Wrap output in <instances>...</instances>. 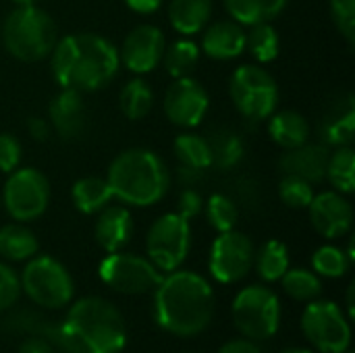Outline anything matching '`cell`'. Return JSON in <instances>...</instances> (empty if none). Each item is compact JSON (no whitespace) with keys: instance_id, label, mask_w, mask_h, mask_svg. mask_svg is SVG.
Returning a JSON list of instances; mask_svg holds the SVG:
<instances>
[{"instance_id":"30","label":"cell","mask_w":355,"mask_h":353,"mask_svg":"<svg viewBox=\"0 0 355 353\" xmlns=\"http://www.w3.org/2000/svg\"><path fill=\"white\" fill-rule=\"evenodd\" d=\"M119 104H121L123 114L129 121H139L150 114L154 106V92L148 81H144L141 77H135L127 81L125 87L121 89Z\"/></svg>"},{"instance_id":"9","label":"cell","mask_w":355,"mask_h":353,"mask_svg":"<svg viewBox=\"0 0 355 353\" xmlns=\"http://www.w3.org/2000/svg\"><path fill=\"white\" fill-rule=\"evenodd\" d=\"M0 202L10 218L17 223H31L40 218L50 204V183L37 169H15L8 173Z\"/></svg>"},{"instance_id":"3","label":"cell","mask_w":355,"mask_h":353,"mask_svg":"<svg viewBox=\"0 0 355 353\" xmlns=\"http://www.w3.org/2000/svg\"><path fill=\"white\" fill-rule=\"evenodd\" d=\"M56 337L67 353H121L127 343V327L114 304L89 295L69 308Z\"/></svg>"},{"instance_id":"6","label":"cell","mask_w":355,"mask_h":353,"mask_svg":"<svg viewBox=\"0 0 355 353\" xmlns=\"http://www.w3.org/2000/svg\"><path fill=\"white\" fill-rule=\"evenodd\" d=\"M21 279V291L40 308L60 310L71 304L75 285L69 270L50 256H33L27 260Z\"/></svg>"},{"instance_id":"38","label":"cell","mask_w":355,"mask_h":353,"mask_svg":"<svg viewBox=\"0 0 355 353\" xmlns=\"http://www.w3.org/2000/svg\"><path fill=\"white\" fill-rule=\"evenodd\" d=\"M331 17L349 46L355 42V0H331Z\"/></svg>"},{"instance_id":"40","label":"cell","mask_w":355,"mask_h":353,"mask_svg":"<svg viewBox=\"0 0 355 353\" xmlns=\"http://www.w3.org/2000/svg\"><path fill=\"white\" fill-rule=\"evenodd\" d=\"M23 158V146L12 133H0V173H12Z\"/></svg>"},{"instance_id":"24","label":"cell","mask_w":355,"mask_h":353,"mask_svg":"<svg viewBox=\"0 0 355 353\" xmlns=\"http://www.w3.org/2000/svg\"><path fill=\"white\" fill-rule=\"evenodd\" d=\"M289 0H225V8L233 21L239 25L270 23L277 19Z\"/></svg>"},{"instance_id":"8","label":"cell","mask_w":355,"mask_h":353,"mask_svg":"<svg viewBox=\"0 0 355 353\" xmlns=\"http://www.w3.org/2000/svg\"><path fill=\"white\" fill-rule=\"evenodd\" d=\"M233 106L250 121H266L279 104L277 79L258 64H241L229 81Z\"/></svg>"},{"instance_id":"19","label":"cell","mask_w":355,"mask_h":353,"mask_svg":"<svg viewBox=\"0 0 355 353\" xmlns=\"http://www.w3.org/2000/svg\"><path fill=\"white\" fill-rule=\"evenodd\" d=\"M202 33V50L214 60H233L245 52V29L233 19L208 23Z\"/></svg>"},{"instance_id":"51","label":"cell","mask_w":355,"mask_h":353,"mask_svg":"<svg viewBox=\"0 0 355 353\" xmlns=\"http://www.w3.org/2000/svg\"><path fill=\"white\" fill-rule=\"evenodd\" d=\"M187 353H193V352H187Z\"/></svg>"},{"instance_id":"22","label":"cell","mask_w":355,"mask_h":353,"mask_svg":"<svg viewBox=\"0 0 355 353\" xmlns=\"http://www.w3.org/2000/svg\"><path fill=\"white\" fill-rule=\"evenodd\" d=\"M268 133L275 144L283 150L304 146L310 139V125L306 117L297 110H281L268 117Z\"/></svg>"},{"instance_id":"36","label":"cell","mask_w":355,"mask_h":353,"mask_svg":"<svg viewBox=\"0 0 355 353\" xmlns=\"http://www.w3.org/2000/svg\"><path fill=\"white\" fill-rule=\"evenodd\" d=\"M352 266V258L347 252H343L337 246H322L312 256V268L318 277L327 279H339L343 277Z\"/></svg>"},{"instance_id":"32","label":"cell","mask_w":355,"mask_h":353,"mask_svg":"<svg viewBox=\"0 0 355 353\" xmlns=\"http://www.w3.org/2000/svg\"><path fill=\"white\" fill-rule=\"evenodd\" d=\"M245 50L262 64L272 62L279 56L281 37L270 23L250 25V31H245Z\"/></svg>"},{"instance_id":"1","label":"cell","mask_w":355,"mask_h":353,"mask_svg":"<svg viewBox=\"0 0 355 353\" xmlns=\"http://www.w3.org/2000/svg\"><path fill=\"white\" fill-rule=\"evenodd\" d=\"M121 67L119 48L98 33H71L56 42L50 54L52 77L60 87L96 92L108 85Z\"/></svg>"},{"instance_id":"39","label":"cell","mask_w":355,"mask_h":353,"mask_svg":"<svg viewBox=\"0 0 355 353\" xmlns=\"http://www.w3.org/2000/svg\"><path fill=\"white\" fill-rule=\"evenodd\" d=\"M21 295L19 275L4 262H0V312L12 308Z\"/></svg>"},{"instance_id":"37","label":"cell","mask_w":355,"mask_h":353,"mask_svg":"<svg viewBox=\"0 0 355 353\" xmlns=\"http://www.w3.org/2000/svg\"><path fill=\"white\" fill-rule=\"evenodd\" d=\"M279 198L285 206L300 210V208L310 206L314 198V189H312V183L293 175H285L279 183Z\"/></svg>"},{"instance_id":"10","label":"cell","mask_w":355,"mask_h":353,"mask_svg":"<svg viewBox=\"0 0 355 353\" xmlns=\"http://www.w3.org/2000/svg\"><path fill=\"white\" fill-rule=\"evenodd\" d=\"M191 248V227L189 221L183 218L179 212H168L156 218L146 237V250L150 262L162 270L173 273L177 270Z\"/></svg>"},{"instance_id":"15","label":"cell","mask_w":355,"mask_h":353,"mask_svg":"<svg viewBox=\"0 0 355 353\" xmlns=\"http://www.w3.org/2000/svg\"><path fill=\"white\" fill-rule=\"evenodd\" d=\"M166 42L160 27L144 23L127 33L119 50V58L135 75H146L162 62Z\"/></svg>"},{"instance_id":"20","label":"cell","mask_w":355,"mask_h":353,"mask_svg":"<svg viewBox=\"0 0 355 353\" xmlns=\"http://www.w3.org/2000/svg\"><path fill=\"white\" fill-rule=\"evenodd\" d=\"M94 237L98 246L112 254L121 252L133 237V216L125 206H106L98 212L94 225Z\"/></svg>"},{"instance_id":"44","label":"cell","mask_w":355,"mask_h":353,"mask_svg":"<svg viewBox=\"0 0 355 353\" xmlns=\"http://www.w3.org/2000/svg\"><path fill=\"white\" fill-rule=\"evenodd\" d=\"M50 123L46 121V119H37V117H31L29 121H27V131H29V135L35 139V141H46L48 139V135H50Z\"/></svg>"},{"instance_id":"43","label":"cell","mask_w":355,"mask_h":353,"mask_svg":"<svg viewBox=\"0 0 355 353\" xmlns=\"http://www.w3.org/2000/svg\"><path fill=\"white\" fill-rule=\"evenodd\" d=\"M218 353H264L258 345L256 341H250V339H233L229 343H225Z\"/></svg>"},{"instance_id":"31","label":"cell","mask_w":355,"mask_h":353,"mask_svg":"<svg viewBox=\"0 0 355 353\" xmlns=\"http://www.w3.org/2000/svg\"><path fill=\"white\" fill-rule=\"evenodd\" d=\"M162 62L171 77H189L200 62V48L191 40H177L164 48Z\"/></svg>"},{"instance_id":"12","label":"cell","mask_w":355,"mask_h":353,"mask_svg":"<svg viewBox=\"0 0 355 353\" xmlns=\"http://www.w3.org/2000/svg\"><path fill=\"white\" fill-rule=\"evenodd\" d=\"M98 273L106 287L123 295L150 293L162 281L160 270L150 262V258H141V256L127 254V252L108 254L102 260Z\"/></svg>"},{"instance_id":"27","label":"cell","mask_w":355,"mask_h":353,"mask_svg":"<svg viewBox=\"0 0 355 353\" xmlns=\"http://www.w3.org/2000/svg\"><path fill=\"white\" fill-rule=\"evenodd\" d=\"M355 133V106L354 96H347V102L339 106L331 117H327L324 125L320 127V135L324 146H352Z\"/></svg>"},{"instance_id":"35","label":"cell","mask_w":355,"mask_h":353,"mask_svg":"<svg viewBox=\"0 0 355 353\" xmlns=\"http://www.w3.org/2000/svg\"><path fill=\"white\" fill-rule=\"evenodd\" d=\"M206 218L210 227L218 233L233 231L239 221V206L231 196L212 193L206 202Z\"/></svg>"},{"instance_id":"34","label":"cell","mask_w":355,"mask_h":353,"mask_svg":"<svg viewBox=\"0 0 355 353\" xmlns=\"http://www.w3.org/2000/svg\"><path fill=\"white\" fill-rule=\"evenodd\" d=\"M283 289L289 298L297 302H314L322 295V281L316 273L306 268H287L281 277Z\"/></svg>"},{"instance_id":"5","label":"cell","mask_w":355,"mask_h":353,"mask_svg":"<svg viewBox=\"0 0 355 353\" xmlns=\"http://www.w3.org/2000/svg\"><path fill=\"white\" fill-rule=\"evenodd\" d=\"M4 48L23 62H37L52 54L58 42L54 19L35 6H15L2 23Z\"/></svg>"},{"instance_id":"29","label":"cell","mask_w":355,"mask_h":353,"mask_svg":"<svg viewBox=\"0 0 355 353\" xmlns=\"http://www.w3.org/2000/svg\"><path fill=\"white\" fill-rule=\"evenodd\" d=\"M327 179L335 191L352 196L355 189V152L352 146H339L331 152L327 164Z\"/></svg>"},{"instance_id":"17","label":"cell","mask_w":355,"mask_h":353,"mask_svg":"<svg viewBox=\"0 0 355 353\" xmlns=\"http://www.w3.org/2000/svg\"><path fill=\"white\" fill-rule=\"evenodd\" d=\"M50 127L56 131V135L64 141H75L85 131V104L83 94L77 89L62 87L58 96L52 98L50 108Z\"/></svg>"},{"instance_id":"50","label":"cell","mask_w":355,"mask_h":353,"mask_svg":"<svg viewBox=\"0 0 355 353\" xmlns=\"http://www.w3.org/2000/svg\"><path fill=\"white\" fill-rule=\"evenodd\" d=\"M343 353H354V352H349V350H347V352H343Z\"/></svg>"},{"instance_id":"4","label":"cell","mask_w":355,"mask_h":353,"mask_svg":"<svg viewBox=\"0 0 355 353\" xmlns=\"http://www.w3.org/2000/svg\"><path fill=\"white\" fill-rule=\"evenodd\" d=\"M110 191L127 206L148 208L164 200L171 187L166 162L148 148H129L114 156L106 177Z\"/></svg>"},{"instance_id":"21","label":"cell","mask_w":355,"mask_h":353,"mask_svg":"<svg viewBox=\"0 0 355 353\" xmlns=\"http://www.w3.org/2000/svg\"><path fill=\"white\" fill-rule=\"evenodd\" d=\"M212 17V0H171L168 19L177 33H202Z\"/></svg>"},{"instance_id":"46","label":"cell","mask_w":355,"mask_h":353,"mask_svg":"<svg viewBox=\"0 0 355 353\" xmlns=\"http://www.w3.org/2000/svg\"><path fill=\"white\" fill-rule=\"evenodd\" d=\"M125 4L137 15H152L160 8L162 0H125Z\"/></svg>"},{"instance_id":"18","label":"cell","mask_w":355,"mask_h":353,"mask_svg":"<svg viewBox=\"0 0 355 353\" xmlns=\"http://www.w3.org/2000/svg\"><path fill=\"white\" fill-rule=\"evenodd\" d=\"M329 156H331L329 146L306 141L304 146L285 150L279 160V169L283 175H293L314 185L327 179Z\"/></svg>"},{"instance_id":"2","label":"cell","mask_w":355,"mask_h":353,"mask_svg":"<svg viewBox=\"0 0 355 353\" xmlns=\"http://www.w3.org/2000/svg\"><path fill=\"white\" fill-rule=\"evenodd\" d=\"M154 318L160 329L177 337L204 333L214 316V291L210 283L191 270H173L154 289Z\"/></svg>"},{"instance_id":"28","label":"cell","mask_w":355,"mask_h":353,"mask_svg":"<svg viewBox=\"0 0 355 353\" xmlns=\"http://www.w3.org/2000/svg\"><path fill=\"white\" fill-rule=\"evenodd\" d=\"M254 266H256V273L260 275L262 281H266V283L281 281V277L289 268V252H287L285 243L283 241H277V239L266 241L256 252Z\"/></svg>"},{"instance_id":"45","label":"cell","mask_w":355,"mask_h":353,"mask_svg":"<svg viewBox=\"0 0 355 353\" xmlns=\"http://www.w3.org/2000/svg\"><path fill=\"white\" fill-rule=\"evenodd\" d=\"M204 173H206V171L191 169V166H183V164H179V166H177V177H179L181 185H185V187L198 185V183L204 179Z\"/></svg>"},{"instance_id":"25","label":"cell","mask_w":355,"mask_h":353,"mask_svg":"<svg viewBox=\"0 0 355 353\" xmlns=\"http://www.w3.org/2000/svg\"><path fill=\"white\" fill-rule=\"evenodd\" d=\"M73 204L81 214H98L112 202V191L106 179L102 177H83L75 181L73 189Z\"/></svg>"},{"instance_id":"26","label":"cell","mask_w":355,"mask_h":353,"mask_svg":"<svg viewBox=\"0 0 355 353\" xmlns=\"http://www.w3.org/2000/svg\"><path fill=\"white\" fill-rule=\"evenodd\" d=\"M212 166L218 171H233L245 156V144L239 133L231 129H216L208 137Z\"/></svg>"},{"instance_id":"48","label":"cell","mask_w":355,"mask_h":353,"mask_svg":"<svg viewBox=\"0 0 355 353\" xmlns=\"http://www.w3.org/2000/svg\"><path fill=\"white\" fill-rule=\"evenodd\" d=\"M15 6H35L37 0H10Z\"/></svg>"},{"instance_id":"16","label":"cell","mask_w":355,"mask_h":353,"mask_svg":"<svg viewBox=\"0 0 355 353\" xmlns=\"http://www.w3.org/2000/svg\"><path fill=\"white\" fill-rule=\"evenodd\" d=\"M308 212L316 233L327 239H339L354 227V206L347 196L339 191H322L318 196L314 193Z\"/></svg>"},{"instance_id":"41","label":"cell","mask_w":355,"mask_h":353,"mask_svg":"<svg viewBox=\"0 0 355 353\" xmlns=\"http://www.w3.org/2000/svg\"><path fill=\"white\" fill-rule=\"evenodd\" d=\"M235 196L239 204H245L250 208H256L260 202H262V191H260V183L254 181L252 177H239L235 181Z\"/></svg>"},{"instance_id":"47","label":"cell","mask_w":355,"mask_h":353,"mask_svg":"<svg viewBox=\"0 0 355 353\" xmlns=\"http://www.w3.org/2000/svg\"><path fill=\"white\" fill-rule=\"evenodd\" d=\"M354 295H355V285L352 283V285L347 287V312H349V316H354Z\"/></svg>"},{"instance_id":"33","label":"cell","mask_w":355,"mask_h":353,"mask_svg":"<svg viewBox=\"0 0 355 353\" xmlns=\"http://www.w3.org/2000/svg\"><path fill=\"white\" fill-rule=\"evenodd\" d=\"M175 156L183 166H191L200 171H208L212 166L208 137L198 133H181L175 139Z\"/></svg>"},{"instance_id":"14","label":"cell","mask_w":355,"mask_h":353,"mask_svg":"<svg viewBox=\"0 0 355 353\" xmlns=\"http://www.w3.org/2000/svg\"><path fill=\"white\" fill-rule=\"evenodd\" d=\"M208 106H210V98L206 87L200 81H196L191 75L175 79L168 85L162 102L166 119L183 129L198 127L206 117Z\"/></svg>"},{"instance_id":"42","label":"cell","mask_w":355,"mask_h":353,"mask_svg":"<svg viewBox=\"0 0 355 353\" xmlns=\"http://www.w3.org/2000/svg\"><path fill=\"white\" fill-rule=\"evenodd\" d=\"M204 210V200L193 187H185L179 196V214L187 221L200 216Z\"/></svg>"},{"instance_id":"23","label":"cell","mask_w":355,"mask_h":353,"mask_svg":"<svg viewBox=\"0 0 355 353\" xmlns=\"http://www.w3.org/2000/svg\"><path fill=\"white\" fill-rule=\"evenodd\" d=\"M40 241L25 223H10L0 227V256L8 262H23L37 254Z\"/></svg>"},{"instance_id":"7","label":"cell","mask_w":355,"mask_h":353,"mask_svg":"<svg viewBox=\"0 0 355 353\" xmlns=\"http://www.w3.org/2000/svg\"><path fill=\"white\" fill-rule=\"evenodd\" d=\"M237 331L250 341H266L277 335L281 325L279 298L264 285L241 289L231 306Z\"/></svg>"},{"instance_id":"11","label":"cell","mask_w":355,"mask_h":353,"mask_svg":"<svg viewBox=\"0 0 355 353\" xmlns=\"http://www.w3.org/2000/svg\"><path fill=\"white\" fill-rule=\"evenodd\" d=\"M306 339L320 353H343L352 345V327L345 312L329 300H314L302 316Z\"/></svg>"},{"instance_id":"13","label":"cell","mask_w":355,"mask_h":353,"mask_svg":"<svg viewBox=\"0 0 355 353\" xmlns=\"http://www.w3.org/2000/svg\"><path fill=\"white\" fill-rule=\"evenodd\" d=\"M254 256H256V248L245 233H239L235 229L227 233H218V237L210 248V260H208L210 275L225 285L239 283L254 268Z\"/></svg>"},{"instance_id":"49","label":"cell","mask_w":355,"mask_h":353,"mask_svg":"<svg viewBox=\"0 0 355 353\" xmlns=\"http://www.w3.org/2000/svg\"><path fill=\"white\" fill-rule=\"evenodd\" d=\"M279 353H314V352L304 350V347H289V350H283V352H279Z\"/></svg>"}]
</instances>
